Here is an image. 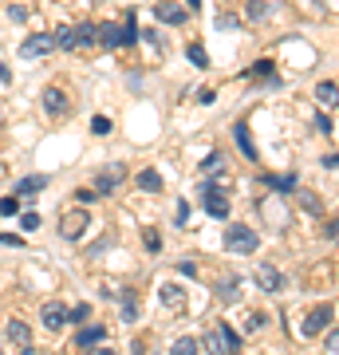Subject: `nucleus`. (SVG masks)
Returning <instances> with one entry per match:
<instances>
[{
    "instance_id": "nucleus-1",
    "label": "nucleus",
    "mask_w": 339,
    "mask_h": 355,
    "mask_svg": "<svg viewBox=\"0 0 339 355\" xmlns=\"http://www.w3.org/2000/svg\"><path fill=\"white\" fill-rule=\"evenodd\" d=\"M225 249L237 257H249L261 249V237H257V229L252 225H237V221H229L225 225Z\"/></svg>"
},
{
    "instance_id": "nucleus-2",
    "label": "nucleus",
    "mask_w": 339,
    "mask_h": 355,
    "mask_svg": "<svg viewBox=\"0 0 339 355\" xmlns=\"http://www.w3.org/2000/svg\"><path fill=\"white\" fill-rule=\"evenodd\" d=\"M198 193H201V205H205V214L217 217V221H229V190H225V186H217V182H205Z\"/></svg>"
},
{
    "instance_id": "nucleus-3",
    "label": "nucleus",
    "mask_w": 339,
    "mask_h": 355,
    "mask_svg": "<svg viewBox=\"0 0 339 355\" xmlns=\"http://www.w3.org/2000/svg\"><path fill=\"white\" fill-rule=\"evenodd\" d=\"M40 103H44V111H48L51 119H63V114L71 111V99H67L63 87H48L44 95H40Z\"/></svg>"
},
{
    "instance_id": "nucleus-4",
    "label": "nucleus",
    "mask_w": 339,
    "mask_h": 355,
    "mask_svg": "<svg viewBox=\"0 0 339 355\" xmlns=\"http://www.w3.org/2000/svg\"><path fill=\"white\" fill-rule=\"evenodd\" d=\"M331 320H336V304H324V308H312V312H308V320H304V336H320V331L327 328V324H331Z\"/></svg>"
},
{
    "instance_id": "nucleus-5",
    "label": "nucleus",
    "mask_w": 339,
    "mask_h": 355,
    "mask_svg": "<svg viewBox=\"0 0 339 355\" xmlns=\"http://www.w3.org/2000/svg\"><path fill=\"white\" fill-rule=\"evenodd\" d=\"M158 300H162L170 312H186V304H189L186 288H182V284H174V280H166L162 288H158Z\"/></svg>"
},
{
    "instance_id": "nucleus-6",
    "label": "nucleus",
    "mask_w": 339,
    "mask_h": 355,
    "mask_svg": "<svg viewBox=\"0 0 339 355\" xmlns=\"http://www.w3.org/2000/svg\"><path fill=\"white\" fill-rule=\"evenodd\" d=\"M87 214L79 209V214H63V225H60V233H63V241H79L83 233H87Z\"/></svg>"
},
{
    "instance_id": "nucleus-7",
    "label": "nucleus",
    "mask_w": 339,
    "mask_h": 355,
    "mask_svg": "<svg viewBox=\"0 0 339 355\" xmlns=\"http://www.w3.org/2000/svg\"><path fill=\"white\" fill-rule=\"evenodd\" d=\"M51 48H55V40L40 32V36H28L24 44H20V55H24V60H36V55H48Z\"/></svg>"
},
{
    "instance_id": "nucleus-8",
    "label": "nucleus",
    "mask_w": 339,
    "mask_h": 355,
    "mask_svg": "<svg viewBox=\"0 0 339 355\" xmlns=\"http://www.w3.org/2000/svg\"><path fill=\"white\" fill-rule=\"evenodd\" d=\"M4 336L16 343V347H24V352H32V328H28L24 320H8L4 324Z\"/></svg>"
},
{
    "instance_id": "nucleus-9",
    "label": "nucleus",
    "mask_w": 339,
    "mask_h": 355,
    "mask_svg": "<svg viewBox=\"0 0 339 355\" xmlns=\"http://www.w3.org/2000/svg\"><path fill=\"white\" fill-rule=\"evenodd\" d=\"M123 178H126V170H123L119 162H111V166H107V170L99 174V182H95V190H99L103 198H107V193H114V186H119Z\"/></svg>"
},
{
    "instance_id": "nucleus-10",
    "label": "nucleus",
    "mask_w": 339,
    "mask_h": 355,
    "mask_svg": "<svg viewBox=\"0 0 339 355\" xmlns=\"http://www.w3.org/2000/svg\"><path fill=\"white\" fill-rule=\"evenodd\" d=\"M44 190H48V174H28V178L16 182L12 193H20V198H36V193H44Z\"/></svg>"
},
{
    "instance_id": "nucleus-11",
    "label": "nucleus",
    "mask_w": 339,
    "mask_h": 355,
    "mask_svg": "<svg viewBox=\"0 0 339 355\" xmlns=\"http://www.w3.org/2000/svg\"><path fill=\"white\" fill-rule=\"evenodd\" d=\"M257 284H261L264 292H284V277H280V268H272V265L257 268Z\"/></svg>"
},
{
    "instance_id": "nucleus-12",
    "label": "nucleus",
    "mask_w": 339,
    "mask_h": 355,
    "mask_svg": "<svg viewBox=\"0 0 339 355\" xmlns=\"http://www.w3.org/2000/svg\"><path fill=\"white\" fill-rule=\"evenodd\" d=\"M134 186H139L142 193H162V174H158L154 166H146V170L134 174Z\"/></svg>"
},
{
    "instance_id": "nucleus-13",
    "label": "nucleus",
    "mask_w": 339,
    "mask_h": 355,
    "mask_svg": "<svg viewBox=\"0 0 339 355\" xmlns=\"http://www.w3.org/2000/svg\"><path fill=\"white\" fill-rule=\"evenodd\" d=\"M95 343H107V328L103 324H91V328L76 331V347H95Z\"/></svg>"
},
{
    "instance_id": "nucleus-14",
    "label": "nucleus",
    "mask_w": 339,
    "mask_h": 355,
    "mask_svg": "<svg viewBox=\"0 0 339 355\" xmlns=\"http://www.w3.org/2000/svg\"><path fill=\"white\" fill-rule=\"evenodd\" d=\"M40 320H44V328H48V331H60L63 324H67V308H63V304H48L44 312H40Z\"/></svg>"
},
{
    "instance_id": "nucleus-15",
    "label": "nucleus",
    "mask_w": 339,
    "mask_h": 355,
    "mask_svg": "<svg viewBox=\"0 0 339 355\" xmlns=\"http://www.w3.org/2000/svg\"><path fill=\"white\" fill-rule=\"evenodd\" d=\"M233 139H237L241 154H245L249 162H257V146H252V135H249V127H245V123H237V127H233Z\"/></svg>"
},
{
    "instance_id": "nucleus-16",
    "label": "nucleus",
    "mask_w": 339,
    "mask_h": 355,
    "mask_svg": "<svg viewBox=\"0 0 339 355\" xmlns=\"http://www.w3.org/2000/svg\"><path fill=\"white\" fill-rule=\"evenodd\" d=\"M95 44H99V24H79L76 28V48H95Z\"/></svg>"
},
{
    "instance_id": "nucleus-17",
    "label": "nucleus",
    "mask_w": 339,
    "mask_h": 355,
    "mask_svg": "<svg viewBox=\"0 0 339 355\" xmlns=\"http://www.w3.org/2000/svg\"><path fill=\"white\" fill-rule=\"evenodd\" d=\"M264 186H272L277 193H292L296 190V174H264Z\"/></svg>"
},
{
    "instance_id": "nucleus-18",
    "label": "nucleus",
    "mask_w": 339,
    "mask_h": 355,
    "mask_svg": "<svg viewBox=\"0 0 339 355\" xmlns=\"http://www.w3.org/2000/svg\"><path fill=\"white\" fill-rule=\"evenodd\" d=\"M154 16H158V20H162V24H186V12H182V8H174V4H158V8H154Z\"/></svg>"
},
{
    "instance_id": "nucleus-19",
    "label": "nucleus",
    "mask_w": 339,
    "mask_h": 355,
    "mask_svg": "<svg viewBox=\"0 0 339 355\" xmlns=\"http://www.w3.org/2000/svg\"><path fill=\"white\" fill-rule=\"evenodd\" d=\"M217 300L237 304V300H241V280H221V284H217Z\"/></svg>"
},
{
    "instance_id": "nucleus-20",
    "label": "nucleus",
    "mask_w": 339,
    "mask_h": 355,
    "mask_svg": "<svg viewBox=\"0 0 339 355\" xmlns=\"http://www.w3.org/2000/svg\"><path fill=\"white\" fill-rule=\"evenodd\" d=\"M99 48H107V51L123 48V36H119V28H114V24H103L99 28Z\"/></svg>"
},
{
    "instance_id": "nucleus-21",
    "label": "nucleus",
    "mask_w": 339,
    "mask_h": 355,
    "mask_svg": "<svg viewBox=\"0 0 339 355\" xmlns=\"http://www.w3.org/2000/svg\"><path fill=\"white\" fill-rule=\"evenodd\" d=\"M51 40H55V48H63V51H71L76 48V28H55V32H51Z\"/></svg>"
},
{
    "instance_id": "nucleus-22",
    "label": "nucleus",
    "mask_w": 339,
    "mask_h": 355,
    "mask_svg": "<svg viewBox=\"0 0 339 355\" xmlns=\"http://www.w3.org/2000/svg\"><path fill=\"white\" fill-rule=\"evenodd\" d=\"M119 36H123V48H134V44H139V20H134V16H130V20H126L123 28H119Z\"/></svg>"
},
{
    "instance_id": "nucleus-23",
    "label": "nucleus",
    "mask_w": 339,
    "mask_h": 355,
    "mask_svg": "<svg viewBox=\"0 0 339 355\" xmlns=\"http://www.w3.org/2000/svg\"><path fill=\"white\" fill-rule=\"evenodd\" d=\"M123 320L126 324L139 320V296H134V292H123Z\"/></svg>"
},
{
    "instance_id": "nucleus-24",
    "label": "nucleus",
    "mask_w": 339,
    "mask_h": 355,
    "mask_svg": "<svg viewBox=\"0 0 339 355\" xmlns=\"http://www.w3.org/2000/svg\"><path fill=\"white\" fill-rule=\"evenodd\" d=\"M201 352H229L225 347V336H221V328H214L205 340H201Z\"/></svg>"
},
{
    "instance_id": "nucleus-25",
    "label": "nucleus",
    "mask_w": 339,
    "mask_h": 355,
    "mask_svg": "<svg viewBox=\"0 0 339 355\" xmlns=\"http://www.w3.org/2000/svg\"><path fill=\"white\" fill-rule=\"evenodd\" d=\"M221 170H225V158H221V154H209V158H205V162H201V174H209V178H217L221 174Z\"/></svg>"
},
{
    "instance_id": "nucleus-26",
    "label": "nucleus",
    "mask_w": 339,
    "mask_h": 355,
    "mask_svg": "<svg viewBox=\"0 0 339 355\" xmlns=\"http://www.w3.org/2000/svg\"><path fill=\"white\" fill-rule=\"evenodd\" d=\"M315 99L324 103V107H331V103H336V83H331V79H324V83L315 87Z\"/></svg>"
},
{
    "instance_id": "nucleus-27",
    "label": "nucleus",
    "mask_w": 339,
    "mask_h": 355,
    "mask_svg": "<svg viewBox=\"0 0 339 355\" xmlns=\"http://www.w3.org/2000/svg\"><path fill=\"white\" fill-rule=\"evenodd\" d=\"M91 135L107 139V135H111V119H107V114H95V119H91Z\"/></svg>"
},
{
    "instance_id": "nucleus-28",
    "label": "nucleus",
    "mask_w": 339,
    "mask_h": 355,
    "mask_svg": "<svg viewBox=\"0 0 339 355\" xmlns=\"http://www.w3.org/2000/svg\"><path fill=\"white\" fill-rule=\"evenodd\" d=\"M177 355H189V352H201V340H193V336H182V340L174 343Z\"/></svg>"
},
{
    "instance_id": "nucleus-29",
    "label": "nucleus",
    "mask_w": 339,
    "mask_h": 355,
    "mask_svg": "<svg viewBox=\"0 0 339 355\" xmlns=\"http://www.w3.org/2000/svg\"><path fill=\"white\" fill-rule=\"evenodd\" d=\"M189 64H193V67H209V55H205V48L189 44Z\"/></svg>"
},
{
    "instance_id": "nucleus-30",
    "label": "nucleus",
    "mask_w": 339,
    "mask_h": 355,
    "mask_svg": "<svg viewBox=\"0 0 339 355\" xmlns=\"http://www.w3.org/2000/svg\"><path fill=\"white\" fill-rule=\"evenodd\" d=\"M0 214H4V217L20 214V198H0Z\"/></svg>"
},
{
    "instance_id": "nucleus-31",
    "label": "nucleus",
    "mask_w": 339,
    "mask_h": 355,
    "mask_svg": "<svg viewBox=\"0 0 339 355\" xmlns=\"http://www.w3.org/2000/svg\"><path fill=\"white\" fill-rule=\"evenodd\" d=\"M264 320H268L264 312H252V316H245V331H261V328H264Z\"/></svg>"
},
{
    "instance_id": "nucleus-32",
    "label": "nucleus",
    "mask_w": 339,
    "mask_h": 355,
    "mask_svg": "<svg viewBox=\"0 0 339 355\" xmlns=\"http://www.w3.org/2000/svg\"><path fill=\"white\" fill-rule=\"evenodd\" d=\"M8 20H12V24H24L28 8H24V4H8Z\"/></svg>"
},
{
    "instance_id": "nucleus-33",
    "label": "nucleus",
    "mask_w": 339,
    "mask_h": 355,
    "mask_svg": "<svg viewBox=\"0 0 339 355\" xmlns=\"http://www.w3.org/2000/svg\"><path fill=\"white\" fill-rule=\"evenodd\" d=\"M315 130H320V135H336V123H331L327 114H315Z\"/></svg>"
},
{
    "instance_id": "nucleus-34",
    "label": "nucleus",
    "mask_w": 339,
    "mask_h": 355,
    "mask_svg": "<svg viewBox=\"0 0 339 355\" xmlns=\"http://www.w3.org/2000/svg\"><path fill=\"white\" fill-rule=\"evenodd\" d=\"M87 316H91V304H76L71 312H67V320H71V324H79V320H87Z\"/></svg>"
},
{
    "instance_id": "nucleus-35",
    "label": "nucleus",
    "mask_w": 339,
    "mask_h": 355,
    "mask_svg": "<svg viewBox=\"0 0 339 355\" xmlns=\"http://www.w3.org/2000/svg\"><path fill=\"white\" fill-rule=\"evenodd\" d=\"M20 229H24V233H36V229H40V214H24V217H20Z\"/></svg>"
},
{
    "instance_id": "nucleus-36",
    "label": "nucleus",
    "mask_w": 339,
    "mask_h": 355,
    "mask_svg": "<svg viewBox=\"0 0 339 355\" xmlns=\"http://www.w3.org/2000/svg\"><path fill=\"white\" fill-rule=\"evenodd\" d=\"M76 198H79V205H91V202H99L103 193L99 190H76Z\"/></svg>"
},
{
    "instance_id": "nucleus-37",
    "label": "nucleus",
    "mask_w": 339,
    "mask_h": 355,
    "mask_svg": "<svg viewBox=\"0 0 339 355\" xmlns=\"http://www.w3.org/2000/svg\"><path fill=\"white\" fill-rule=\"evenodd\" d=\"M249 76H272V64H268V60H261V64H252Z\"/></svg>"
},
{
    "instance_id": "nucleus-38",
    "label": "nucleus",
    "mask_w": 339,
    "mask_h": 355,
    "mask_svg": "<svg viewBox=\"0 0 339 355\" xmlns=\"http://www.w3.org/2000/svg\"><path fill=\"white\" fill-rule=\"evenodd\" d=\"M217 28H237V16L221 12V16H217Z\"/></svg>"
},
{
    "instance_id": "nucleus-39",
    "label": "nucleus",
    "mask_w": 339,
    "mask_h": 355,
    "mask_svg": "<svg viewBox=\"0 0 339 355\" xmlns=\"http://www.w3.org/2000/svg\"><path fill=\"white\" fill-rule=\"evenodd\" d=\"M146 249H150V253H158V233H154V229H146Z\"/></svg>"
},
{
    "instance_id": "nucleus-40",
    "label": "nucleus",
    "mask_w": 339,
    "mask_h": 355,
    "mask_svg": "<svg viewBox=\"0 0 339 355\" xmlns=\"http://www.w3.org/2000/svg\"><path fill=\"white\" fill-rule=\"evenodd\" d=\"M214 99H217L214 91H198V103H201V107H209V103H214Z\"/></svg>"
},
{
    "instance_id": "nucleus-41",
    "label": "nucleus",
    "mask_w": 339,
    "mask_h": 355,
    "mask_svg": "<svg viewBox=\"0 0 339 355\" xmlns=\"http://www.w3.org/2000/svg\"><path fill=\"white\" fill-rule=\"evenodd\" d=\"M186 217H189V205L182 202V205H177V217H174V221H177V225H186Z\"/></svg>"
},
{
    "instance_id": "nucleus-42",
    "label": "nucleus",
    "mask_w": 339,
    "mask_h": 355,
    "mask_svg": "<svg viewBox=\"0 0 339 355\" xmlns=\"http://www.w3.org/2000/svg\"><path fill=\"white\" fill-rule=\"evenodd\" d=\"M177 268H182V277H193V272H198V265H193V261H182Z\"/></svg>"
},
{
    "instance_id": "nucleus-43",
    "label": "nucleus",
    "mask_w": 339,
    "mask_h": 355,
    "mask_svg": "<svg viewBox=\"0 0 339 355\" xmlns=\"http://www.w3.org/2000/svg\"><path fill=\"white\" fill-rule=\"evenodd\" d=\"M0 83H12V71H8L4 64H0Z\"/></svg>"
},
{
    "instance_id": "nucleus-44",
    "label": "nucleus",
    "mask_w": 339,
    "mask_h": 355,
    "mask_svg": "<svg viewBox=\"0 0 339 355\" xmlns=\"http://www.w3.org/2000/svg\"><path fill=\"white\" fill-rule=\"evenodd\" d=\"M189 8H201V0H189Z\"/></svg>"
}]
</instances>
